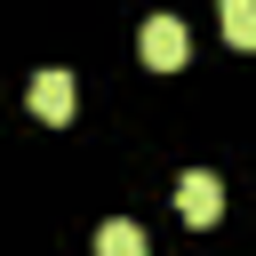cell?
Returning a JSON list of instances; mask_svg holds the SVG:
<instances>
[{
    "instance_id": "obj_2",
    "label": "cell",
    "mask_w": 256,
    "mask_h": 256,
    "mask_svg": "<svg viewBox=\"0 0 256 256\" xmlns=\"http://www.w3.org/2000/svg\"><path fill=\"white\" fill-rule=\"evenodd\" d=\"M176 208H184V224H216V216H224V184H216L208 168H184V176H176Z\"/></svg>"
},
{
    "instance_id": "obj_5",
    "label": "cell",
    "mask_w": 256,
    "mask_h": 256,
    "mask_svg": "<svg viewBox=\"0 0 256 256\" xmlns=\"http://www.w3.org/2000/svg\"><path fill=\"white\" fill-rule=\"evenodd\" d=\"M216 16H224L232 48H256V0H216Z\"/></svg>"
},
{
    "instance_id": "obj_1",
    "label": "cell",
    "mask_w": 256,
    "mask_h": 256,
    "mask_svg": "<svg viewBox=\"0 0 256 256\" xmlns=\"http://www.w3.org/2000/svg\"><path fill=\"white\" fill-rule=\"evenodd\" d=\"M136 48H144V64H152V72H176V64H184V56H192V32H184V24H176V16H152V24H144V40H136Z\"/></svg>"
},
{
    "instance_id": "obj_3",
    "label": "cell",
    "mask_w": 256,
    "mask_h": 256,
    "mask_svg": "<svg viewBox=\"0 0 256 256\" xmlns=\"http://www.w3.org/2000/svg\"><path fill=\"white\" fill-rule=\"evenodd\" d=\"M32 112H40V120H72V112H80L72 72H40V80H32Z\"/></svg>"
},
{
    "instance_id": "obj_4",
    "label": "cell",
    "mask_w": 256,
    "mask_h": 256,
    "mask_svg": "<svg viewBox=\"0 0 256 256\" xmlns=\"http://www.w3.org/2000/svg\"><path fill=\"white\" fill-rule=\"evenodd\" d=\"M96 256H152V240H144V224H128V216H112V224L96 232Z\"/></svg>"
}]
</instances>
